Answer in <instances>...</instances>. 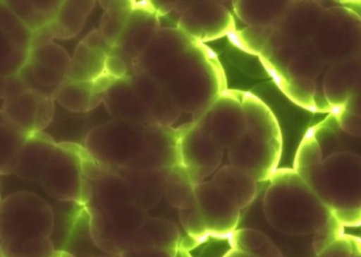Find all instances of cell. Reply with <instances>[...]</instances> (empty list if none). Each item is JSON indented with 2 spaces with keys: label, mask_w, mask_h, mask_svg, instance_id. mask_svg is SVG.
Instances as JSON below:
<instances>
[{
  "label": "cell",
  "mask_w": 361,
  "mask_h": 257,
  "mask_svg": "<svg viewBox=\"0 0 361 257\" xmlns=\"http://www.w3.org/2000/svg\"><path fill=\"white\" fill-rule=\"evenodd\" d=\"M0 29L4 30L23 48L31 50L32 32L21 23L4 1H0Z\"/></svg>",
  "instance_id": "cell-38"
},
{
  "label": "cell",
  "mask_w": 361,
  "mask_h": 257,
  "mask_svg": "<svg viewBox=\"0 0 361 257\" xmlns=\"http://www.w3.org/2000/svg\"><path fill=\"white\" fill-rule=\"evenodd\" d=\"M326 67L361 55V18L341 1L324 6L313 38Z\"/></svg>",
  "instance_id": "cell-9"
},
{
  "label": "cell",
  "mask_w": 361,
  "mask_h": 257,
  "mask_svg": "<svg viewBox=\"0 0 361 257\" xmlns=\"http://www.w3.org/2000/svg\"><path fill=\"white\" fill-rule=\"evenodd\" d=\"M180 165L185 167L195 186L216 173L224 150L195 123L180 128Z\"/></svg>",
  "instance_id": "cell-14"
},
{
  "label": "cell",
  "mask_w": 361,
  "mask_h": 257,
  "mask_svg": "<svg viewBox=\"0 0 361 257\" xmlns=\"http://www.w3.org/2000/svg\"><path fill=\"white\" fill-rule=\"evenodd\" d=\"M262 199L265 222L288 237H313L332 218L333 212L318 198L294 169H278Z\"/></svg>",
  "instance_id": "cell-5"
},
{
  "label": "cell",
  "mask_w": 361,
  "mask_h": 257,
  "mask_svg": "<svg viewBox=\"0 0 361 257\" xmlns=\"http://www.w3.org/2000/svg\"><path fill=\"white\" fill-rule=\"evenodd\" d=\"M212 181L231 195L237 201L241 211L250 208L259 195V182L233 165L219 169Z\"/></svg>",
  "instance_id": "cell-24"
},
{
  "label": "cell",
  "mask_w": 361,
  "mask_h": 257,
  "mask_svg": "<svg viewBox=\"0 0 361 257\" xmlns=\"http://www.w3.org/2000/svg\"><path fill=\"white\" fill-rule=\"evenodd\" d=\"M97 2L93 0H65L55 15L50 28L54 38L70 40L80 33Z\"/></svg>",
  "instance_id": "cell-26"
},
{
  "label": "cell",
  "mask_w": 361,
  "mask_h": 257,
  "mask_svg": "<svg viewBox=\"0 0 361 257\" xmlns=\"http://www.w3.org/2000/svg\"><path fill=\"white\" fill-rule=\"evenodd\" d=\"M105 10L99 23V33L110 49L116 48L122 40L123 34L133 11V1H99Z\"/></svg>",
  "instance_id": "cell-29"
},
{
  "label": "cell",
  "mask_w": 361,
  "mask_h": 257,
  "mask_svg": "<svg viewBox=\"0 0 361 257\" xmlns=\"http://www.w3.org/2000/svg\"><path fill=\"white\" fill-rule=\"evenodd\" d=\"M273 32L274 27H247L239 33H233V42L243 50L260 55Z\"/></svg>",
  "instance_id": "cell-39"
},
{
  "label": "cell",
  "mask_w": 361,
  "mask_h": 257,
  "mask_svg": "<svg viewBox=\"0 0 361 257\" xmlns=\"http://www.w3.org/2000/svg\"><path fill=\"white\" fill-rule=\"evenodd\" d=\"M167 169H109V171L124 180L133 203L147 213L164 197Z\"/></svg>",
  "instance_id": "cell-20"
},
{
  "label": "cell",
  "mask_w": 361,
  "mask_h": 257,
  "mask_svg": "<svg viewBox=\"0 0 361 257\" xmlns=\"http://www.w3.org/2000/svg\"><path fill=\"white\" fill-rule=\"evenodd\" d=\"M343 228L345 227L333 214L332 218L313 235V248L316 256L322 253L331 244L339 239L343 234Z\"/></svg>",
  "instance_id": "cell-42"
},
{
  "label": "cell",
  "mask_w": 361,
  "mask_h": 257,
  "mask_svg": "<svg viewBox=\"0 0 361 257\" xmlns=\"http://www.w3.org/2000/svg\"><path fill=\"white\" fill-rule=\"evenodd\" d=\"M293 169L333 213L361 210L360 155L343 150L324 157L310 128L297 150Z\"/></svg>",
  "instance_id": "cell-2"
},
{
  "label": "cell",
  "mask_w": 361,
  "mask_h": 257,
  "mask_svg": "<svg viewBox=\"0 0 361 257\" xmlns=\"http://www.w3.org/2000/svg\"><path fill=\"white\" fill-rule=\"evenodd\" d=\"M178 1L180 15L178 29L193 42L219 40L235 33V20L228 10L218 1Z\"/></svg>",
  "instance_id": "cell-12"
},
{
  "label": "cell",
  "mask_w": 361,
  "mask_h": 257,
  "mask_svg": "<svg viewBox=\"0 0 361 257\" xmlns=\"http://www.w3.org/2000/svg\"><path fill=\"white\" fill-rule=\"evenodd\" d=\"M109 48H97L80 42L70 61L66 80L75 82H94L105 74V63L109 54Z\"/></svg>",
  "instance_id": "cell-23"
},
{
  "label": "cell",
  "mask_w": 361,
  "mask_h": 257,
  "mask_svg": "<svg viewBox=\"0 0 361 257\" xmlns=\"http://www.w3.org/2000/svg\"><path fill=\"white\" fill-rule=\"evenodd\" d=\"M31 32L52 23L61 1H4Z\"/></svg>",
  "instance_id": "cell-32"
},
{
  "label": "cell",
  "mask_w": 361,
  "mask_h": 257,
  "mask_svg": "<svg viewBox=\"0 0 361 257\" xmlns=\"http://www.w3.org/2000/svg\"><path fill=\"white\" fill-rule=\"evenodd\" d=\"M44 95H47L37 90L27 89L23 92L4 100L2 110L11 123L31 135L35 133L39 104Z\"/></svg>",
  "instance_id": "cell-27"
},
{
  "label": "cell",
  "mask_w": 361,
  "mask_h": 257,
  "mask_svg": "<svg viewBox=\"0 0 361 257\" xmlns=\"http://www.w3.org/2000/svg\"><path fill=\"white\" fill-rule=\"evenodd\" d=\"M103 95L93 91V82H75L65 80L52 95L55 103L72 114H87L99 107L104 102Z\"/></svg>",
  "instance_id": "cell-25"
},
{
  "label": "cell",
  "mask_w": 361,
  "mask_h": 257,
  "mask_svg": "<svg viewBox=\"0 0 361 257\" xmlns=\"http://www.w3.org/2000/svg\"><path fill=\"white\" fill-rule=\"evenodd\" d=\"M228 239L231 249L252 257H283L271 237L259 229H237Z\"/></svg>",
  "instance_id": "cell-31"
},
{
  "label": "cell",
  "mask_w": 361,
  "mask_h": 257,
  "mask_svg": "<svg viewBox=\"0 0 361 257\" xmlns=\"http://www.w3.org/2000/svg\"><path fill=\"white\" fill-rule=\"evenodd\" d=\"M29 52L0 29V76L18 74L27 63Z\"/></svg>",
  "instance_id": "cell-35"
},
{
  "label": "cell",
  "mask_w": 361,
  "mask_h": 257,
  "mask_svg": "<svg viewBox=\"0 0 361 257\" xmlns=\"http://www.w3.org/2000/svg\"><path fill=\"white\" fill-rule=\"evenodd\" d=\"M71 56L56 42L31 48L25 67L19 72L25 87L52 97L67 78Z\"/></svg>",
  "instance_id": "cell-13"
},
{
  "label": "cell",
  "mask_w": 361,
  "mask_h": 257,
  "mask_svg": "<svg viewBox=\"0 0 361 257\" xmlns=\"http://www.w3.org/2000/svg\"><path fill=\"white\" fill-rule=\"evenodd\" d=\"M94 257H118V256H108V254H105V256H94Z\"/></svg>",
  "instance_id": "cell-50"
},
{
  "label": "cell",
  "mask_w": 361,
  "mask_h": 257,
  "mask_svg": "<svg viewBox=\"0 0 361 257\" xmlns=\"http://www.w3.org/2000/svg\"><path fill=\"white\" fill-rule=\"evenodd\" d=\"M80 150L82 146L78 144L59 143L40 186L57 201H72L86 207L92 198V184L82 175Z\"/></svg>",
  "instance_id": "cell-10"
},
{
  "label": "cell",
  "mask_w": 361,
  "mask_h": 257,
  "mask_svg": "<svg viewBox=\"0 0 361 257\" xmlns=\"http://www.w3.org/2000/svg\"><path fill=\"white\" fill-rule=\"evenodd\" d=\"M358 59H360V69H361V55H360V56H358Z\"/></svg>",
  "instance_id": "cell-51"
},
{
  "label": "cell",
  "mask_w": 361,
  "mask_h": 257,
  "mask_svg": "<svg viewBox=\"0 0 361 257\" xmlns=\"http://www.w3.org/2000/svg\"><path fill=\"white\" fill-rule=\"evenodd\" d=\"M180 114L179 106L164 89L161 97L149 107V124L173 127Z\"/></svg>",
  "instance_id": "cell-37"
},
{
  "label": "cell",
  "mask_w": 361,
  "mask_h": 257,
  "mask_svg": "<svg viewBox=\"0 0 361 257\" xmlns=\"http://www.w3.org/2000/svg\"><path fill=\"white\" fill-rule=\"evenodd\" d=\"M180 245V230L175 222L166 218L147 215L140 230L129 241L126 249L157 248L179 253Z\"/></svg>",
  "instance_id": "cell-22"
},
{
  "label": "cell",
  "mask_w": 361,
  "mask_h": 257,
  "mask_svg": "<svg viewBox=\"0 0 361 257\" xmlns=\"http://www.w3.org/2000/svg\"><path fill=\"white\" fill-rule=\"evenodd\" d=\"M192 123L223 150H228L242 137L246 129L241 91L226 89Z\"/></svg>",
  "instance_id": "cell-11"
},
{
  "label": "cell",
  "mask_w": 361,
  "mask_h": 257,
  "mask_svg": "<svg viewBox=\"0 0 361 257\" xmlns=\"http://www.w3.org/2000/svg\"><path fill=\"white\" fill-rule=\"evenodd\" d=\"M57 148L59 143L48 133H31L19 155L14 175L25 181L40 184Z\"/></svg>",
  "instance_id": "cell-19"
},
{
  "label": "cell",
  "mask_w": 361,
  "mask_h": 257,
  "mask_svg": "<svg viewBox=\"0 0 361 257\" xmlns=\"http://www.w3.org/2000/svg\"><path fill=\"white\" fill-rule=\"evenodd\" d=\"M322 91L331 114L341 109L354 93L361 91L360 59H343L328 66L322 80Z\"/></svg>",
  "instance_id": "cell-18"
},
{
  "label": "cell",
  "mask_w": 361,
  "mask_h": 257,
  "mask_svg": "<svg viewBox=\"0 0 361 257\" xmlns=\"http://www.w3.org/2000/svg\"><path fill=\"white\" fill-rule=\"evenodd\" d=\"M195 42H193L178 28H161L149 46L135 59L133 73H150L154 70L175 61L188 51Z\"/></svg>",
  "instance_id": "cell-16"
},
{
  "label": "cell",
  "mask_w": 361,
  "mask_h": 257,
  "mask_svg": "<svg viewBox=\"0 0 361 257\" xmlns=\"http://www.w3.org/2000/svg\"><path fill=\"white\" fill-rule=\"evenodd\" d=\"M128 80L135 95L148 108L164 91L162 85L147 72H135L128 76Z\"/></svg>",
  "instance_id": "cell-40"
},
{
  "label": "cell",
  "mask_w": 361,
  "mask_h": 257,
  "mask_svg": "<svg viewBox=\"0 0 361 257\" xmlns=\"http://www.w3.org/2000/svg\"><path fill=\"white\" fill-rule=\"evenodd\" d=\"M92 184V198L85 207L89 234L94 245L108 256H121L146 216L133 203L124 180L110 172Z\"/></svg>",
  "instance_id": "cell-4"
},
{
  "label": "cell",
  "mask_w": 361,
  "mask_h": 257,
  "mask_svg": "<svg viewBox=\"0 0 361 257\" xmlns=\"http://www.w3.org/2000/svg\"><path fill=\"white\" fill-rule=\"evenodd\" d=\"M103 104L114 120L149 124V108L135 95L128 78L116 80L110 86Z\"/></svg>",
  "instance_id": "cell-21"
},
{
  "label": "cell",
  "mask_w": 361,
  "mask_h": 257,
  "mask_svg": "<svg viewBox=\"0 0 361 257\" xmlns=\"http://www.w3.org/2000/svg\"><path fill=\"white\" fill-rule=\"evenodd\" d=\"M29 133L13 123L0 125V175H14Z\"/></svg>",
  "instance_id": "cell-33"
},
{
  "label": "cell",
  "mask_w": 361,
  "mask_h": 257,
  "mask_svg": "<svg viewBox=\"0 0 361 257\" xmlns=\"http://www.w3.org/2000/svg\"><path fill=\"white\" fill-rule=\"evenodd\" d=\"M57 257H76L73 254L69 253L67 251H59V256Z\"/></svg>",
  "instance_id": "cell-48"
},
{
  "label": "cell",
  "mask_w": 361,
  "mask_h": 257,
  "mask_svg": "<svg viewBox=\"0 0 361 257\" xmlns=\"http://www.w3.org/2000/svg\"><path fill=\"white\" fill-rule=\"evenodd\" d=\"M195 198L209 237L229 239L241 222L237 201L212 180L195 186Z\"/></svg>",
  "instance_id": "cell-15"
},
{
  "label": "cell",
  "mask_w": 361,
  "mask_h": 257,
  "mask_svg": "<svg viewBox=\"0 0 361 257\" xmlns=\"http://www.w3.org/2000/svg\"><path fill=\"white\" fill-rule=\"evenodd\" d=\"M179 217L185 232L195 244L202 243L209 237L207 227L197 203L179 210Z\"/></svg>",
  "instance_id": "cell-41"
},
{
  "label": "cell",
  "mask_w": 361,
  "mask_h": 257,
  "mask_svg": "<svg viewBox=\"0 0 361 257\" xmlns=\"http://www.w3.org/2000/svg\"><path fill=\"white\" fill-rule=\"evenodd\" d=\"M25 90L27 88L19 73L11 76H0V99H8Z\"/></svg>",
  "instance_id": "cell-44"
},
{
  "label": "cell",
  "mask_w": 361,
  "mask_h": 257,
  "mask_svg": "<svg viewBox=\"0 0 361 257\" xmlns=\"http://www.w3.org/2000/svg\"><path fill=\"white\" fill-rule=\"evenodd\" d=\"M178 254L157 248H130L125 250L120 257H178Z\"/></svg>",
  "instance_id": "cell-46"
},
{
  "label": "cell",
  "mask_w": 361,
  "mask_h": 257,
  "mask_svg": "<svg viewBox=\"0 0 361 257\" xmlns=\"http://www.w3.org/2000/svg\"><path fill=\"white\" fill-rule=\"evenodd\" d=\"M326 67L313 40L303 42L275 80L286 97L297 105L310 112L331 114L322 91V82H319Z\"/></svg>",
  "instance_id": "cell-7"
},
{
  "label": "cell",
  "mask_w": 361,
  "mask_h": 257,
  "mask_svg": "<svg viewBox=\"0 0 361 257\" xmlns=\"http://www.w3.org/2000/svg\"><path fill=\"white\" fill-rule=\"evenodd\" d=\"M129 67L126 61L116 54H108L105 63V73L114 80H124L129 76Z\"/></svg>",
  "instance_id": "cell-45"
},
{
  "label": "cell",
  "mask_w": 361,
  "mask_h": 257,
  "mask_svg": "<svg viewBox=\"0 0 361 257\" xmlns=\"http://www.w3.org/2000/svg\"><path fill=\"white\" fill-rule=\"evenodd\" d=\"M324 12V6L320 1H290L283 14L274 25V32L292 42H312Z\"/></svg>",
  "instance_id": "cell-17"
},
{
  "label": "cell",
  "mask_w": 361,
  "mask_h": 257,
  "mask_svg": "<svg viewBox=\"0 0 361 257\" xmlns=\"http://www.w3.org/2000/svg\"><path fill=\"white\" fill-rule=\"evenodd\" d=\"M224 257H252L248 254L243 253V252L237 251V250L231 249L228 253L225 254Z\"/></svg>",
  "instance_id": "cell-47"
},
{
  "label": "cell",
  "mask_w": 361,
  "mask_h": 257,
  "mask_svg": "<svg viewBox=\"0 0 361 257\" xmlns=\"http://www.w3.org/2000/svg\"><path fill=\"white\" fill-rule=\"evenodd\" d=\"M164 197L171 207L180 210L197 203L195 184L184 167L175 165L167 169Z\"/></svg>",
  "instance_id": "cell-30"
},
{
  "label": "cell",
  "mask_w": 361,
  "mask_h": 257,
  "mask_svg": "<svg viewBox=\"0 0 361 257\" xmlns=\"http://www.w3.org/2000/svg\"><path fill=\"white\" fill-rule=\"evenodd\" d=\"M180 128L112 120L92 127L84 148L109 169H167L180 165Z\"/></svg>",
  "instance_id": "cell-1"
},
{
  "label": "cell",
  "mask_w": 361,
  "mask_h": 257,
  "mask_svg": "<svg viewBox=\"0 0 361 257\" xmlns=\"http://www.w3.org/2000/svg\"><path fill=\"white\" fill-rule=\"evenodd\" d=\"M246 129L228 148L231 165L255 180L269 182L278 169L282 155L281 128L271 108L254 93L241 91Z\"/></svg>",
  "instance_id": "cell-6"
},
{
  "label": "cell",
  "mask_w": 361,
  "mask_h": 257,
  "mask_svg": "<svg viewBox=\"0 0 361 257\" xmlns=\"http://www.w3.org/2000/svg\"><path fill=\"white\" fill-rule=\"evenodd\" d=\"M51 237L0 241V257H57Z\"/></svg>",
  "instance_id": "cell-34"
},
{
  "label": "cell",
  "mask_w": 361,
  "mask_h": 257,
  "mask_svg": "<svg viewBox=\"0 0 361 257\" xmlns=\"http://www.w3.org/2000/svg\"><path fill=\"white\" fill-rule=\"evenodd\" d=\"M288 4V0H237L233 1V8L238 18L248 27H274Z\"/></svg>",
  "instance_id": "cell-28"
},
{
  "label": "cell",
  "mask_w": 361,
  "mask_h": 257,
  "mask_svg": "<svg viewBox=\"0 0 361 257\" xmlns=\"http://www.w3.org/2000/svg\"><path fill=\"white\" fill-rule=\"evenodd\" d=\"M352 257H361V248H357V239H356L355 253H354Z\"/></svg>",
  "instance_id": "cell-49"
},
{
  "label": "cell",
  "mask_w": 361,
  "mask_h": 257,
  "mask_svg": "<svg viewBox=\"0 0 361 257\" xmlns=\"http://www.w3.org/2000/svg\"><path fill=\"white\" fill-rule=\"evenodd\" d=\"M54 222L52 208L39 195L13 193L0 203V241L51 237Z\"/></svg>",
  "instance_id": "cell-8"
},
{
  "label": "cell",
  "mask_w": 361,
  "mask_h": 257,
  "mask_svg": "<svg viewBox=\"0 0 361 257\" xmlns=\"http://www.w3.org/2000/svg\"><path fill=\"white\" fill-rule=\"evenodd\" d=\"M149 74L173 97L180 112L192 114L193 121L226 90L218 57L202 42Z\"/></svg>",
  "instance_id": "cell-3"
},
{
  "label": "cell",
  "mask_w": 361,
  "mask_h": 257,
  "mask_svg": "<svg viewBox=\"0 0 361 257\" xmlns=\"http://www.w3.org/2000/svg\"><path fill=\"white\" fill-rule=\"evenodd\" d=\"M332 116L343 133L361 138V91L354 93Z\"/></svg>",
  "instance_id": "cell-36"
},
{
  "label": "cell",
  "mask_w": 361,
  "mask_h": 257,
  "mask_svg": "<svg viewBox=\"0 0 361 257\" xmlns=\"http://www.w3.org/2000/svg\"><path fill=\"white\" fill-rule=\"evenodd\" d=\"M356 239L343 234L317 257H352L355 253Z\"/></svg>",
  "instance_id": "cell-43"
}]
</instances>
